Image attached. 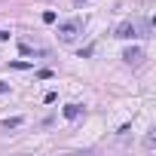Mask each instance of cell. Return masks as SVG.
I'll use <instances>...</instances> for the list:
<instances>
[{
    "instance_id": "cell-5",
    "label": "cell",
    "mask_w": 156,
    "mask_h": 156,
    "mask_svg": "<svg viewBox=\"0 0 156 156\" xmlns=\"http://www.w3.org/2000/svg\"><path fill=\"white\" fill-rule=\"evenodd\" d=\"M22 122H25L22 116H12V119H3V132H9V129H19Z\"/></svg>"
},
{
    "instance_id": "cell-9",
    "label": "cell",
    "mask_w": 156,
    "mask_h": 156,
    "mask_svg": "<svg viewBox=\"0 0 156 156\" xmlns=\"http://www.w3.org/2000/svg\"><path fill=\"white\" fill-rule=\"evenodd\" d=\"M3 92H9V86H6V83H0V95H3Z\"/></svg>"
},
{
    "instance_id": "cell-3",
    "label": "cell",
    "mask_w": 156,
    "mask_h": 156,
    "mask_svg": "<svg viewBox=\"0 0 156 156\" xmlns=\"http://www.w3.org/2000/svg\"><path fill=\"white\" fill-rule=\"evenodd\" d=\"M122 58H126V64H141V58H144V52H141L138 46H129V49L122 52Z\"/></svg>"
},
{
    "instance_id": "cell-6",
    "label": "cell",
    "mask_w": 156,
    "mask_h": 156,
    "mask_svg": "<svg viewBox=\"0 0 156 156\" xmlns=\"http://www.w3.org/2000/svg\"><path fill=\"white\" fill-rule=\"evenodd\" d=\"M55 19H58V16H55L52 9H46V12H43V22H46V25H55Z\"/></svg>"
},
{
    "instance_id": "cell-4",
    "label": "cell",
    "mask_w": 156,
    "mask_h": 156,
    "mask_svg": "<svg viewBox=\"0 0 156 156\" xmlns=\"http://www.w3.org/2000/svg\"><path fill=\"white\" fill-rule=\"evenodd\" d=\"M61 113H64V119H76V116L83 113V107H80V104H64Z\"/></svg>"
},
{
    "instance_id": "cell-8",
    "label": "cell",
    "mask_w": 156,
    "mask_h": 156,
    "mask_svg": "<svg viewBox=\"0 0 156 156\" xmlns=\"http://www.w3.org/2000/svg\"><path fill=\"white\" fill-rule=\"evenodd\" d=\"M92 52H95V46H86V49H80V58H89Z\"/></svg>"
},
{
    "instance_id": "cell-7",
    "label": "cell",
    "mask_w": 156,
    "mask_h": 156,
    "mask_svg": "<svg viewBox=\"0 0 156 156\" xmlns=\"http://www.w3.org/2000/svg\"><path fill=\"white\" fill-rule=\"evenodd\" d=\"M9 67H12V70H28V67H31V64H28V61H12V64H9Z\"/></svg>"
},
{
    "instance_id": "cell-1",
    "label": "cell",
    "mask_w": 156,
    "mask_h": 156,
    "mask_svg": "<svg viewBox=\"0 0 156 156\" xmlns=\"http://www.w3.org/2000/svg\"><path fill=\"white\" fill-rule=\"evenodd\" d=\"M80 34H83V19H67V22L58 25V37H61V43H70V40H76Z\"/></svg>"
},
{
    "instance_id": "cell-10",
    "label": "cell",
    "mask_w": 156,
    "mask_h": 156,
    "mask_svg": "<svg viewBox=\"0 0 156 156\" xmlns=\"http://www.w3.org/2000/svg\"><path fill=\"white\" fill-rule=\"evenodd\" d=\"M6 37H9V34H6V31H0V40H6Z\"/></svg>"
},
{
    "instance_id": "cell-2",
    "label": "cell",
    "mask_w": 156,
    "mask_h": 156,
    "mask_svg": "<svg viewBox=\"0 0 156 156\" xmlns=\"http://www.w3.org/2000/svg\"><path fill=\"white\" fill-rule=\"evenodd\" d=\"M113 37H119V40H132V37H138V25H135V22H122V25L113 31Z\"/></svg>"
}]
</instances>
